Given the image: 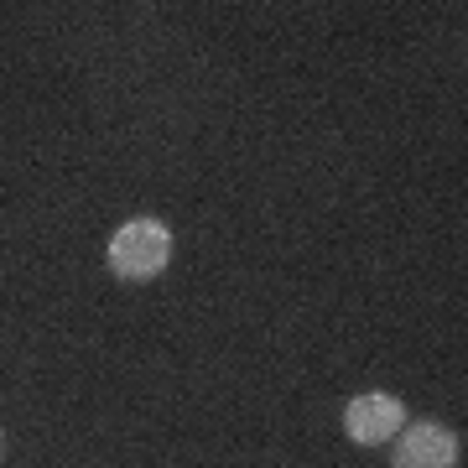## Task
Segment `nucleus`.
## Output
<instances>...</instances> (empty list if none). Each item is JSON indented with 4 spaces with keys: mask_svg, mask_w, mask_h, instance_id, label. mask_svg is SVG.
<instances>
[{
    "mask_svg": "<svg viewBox=\"0 0 468 468\" xmlns=\"http://www.w3.org/2000/svg\"><path fill=\"white\" fill-rule=\"evenodd\" d=\"M0 458H5V432H0Z\"/></svg>",
    "mask_w": 468,
    "mask_h": 468,
    "instance_id": "obj_4",
    "label": "nucleus"
},
{
    "mask_svg": "<svg viewBox=\"0 0 468 468\" xmlns=\"http://www.w3.org/2000/svg\"><path fill=\"white\" fill-rule=\"evenodd\" d=\"M401 427H406V406L396 401V396H385V390L354 396V401L344 406V432H349V442H359V448H385Z\"/></svg>",
    "mask_w": 468,
    "mask_h": 468,
    "instance_id": "obj_3",
    "label": "nucleus"
},
{
    "mask_svg": "<svg viewBox=\"0 0 468 468\" xmlns=\"http://www.w3.org/2000/svg\"><path fill=\"white\" fill-rule=\"evenodd\" d=\"M463 442L442 421H406L390 437V468H458Z\"/></svg>",
    "mask_w": 468,
    "mask_h": 468,
    "instance_id": "obj_2",
    "label": "nucleus"
},
{
    "mask_svg": "<svg viewBox=\"0 0 468 468\" xmlns=\"http://www.w3.org/2000/svg\"><path fill=\"white\" fill-rule=\"evenodd\" d=\"M172 266V229L162 218H125L110 239V271L125 286H146Z\"/></svg>",
    "mask_w": 468,
    "mask_h": 468,
    "instance_id": "obj_1",
    "label": "nucleus"
}]
</instances>
